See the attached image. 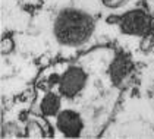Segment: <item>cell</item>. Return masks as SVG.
<instances>
[{"mask_svg":"<svg viewBox=\"0 0 154 139\" xmlns=\"http://www.w3.org/2000/svg\"><path fill=\"white\" fill-rule=\"evenodd\" d=\"M94 31V18L78 8H63L53 22V37L62 47L84 46L91 40Z\"/></svg>","mask_w":154,"mask_h":139,"instance_id":"6da1fadb","label":"cell"},{"mask_svg":"<svg viewBox=\"0 0 154 139\" xmlns=\"http://www.w3.org/2000/svg\"><path fill=\"white\" fill-rule=\"evenodd\" d=\"M119 29L123 35L145 37L150 35L153 28V16L142 8H135L119 16Z\"/></svg>","mask_w":154,"mask_h":139,"instance_id":"7a4b0ae2","label":"cell"},{"mask_svg":"<svg viewBox=\"0 0 154 139\" xmlns=\"http://www.w3.org/2000/svg\"><path fill=\"white\" fill-rule=\"evenodd\" d=\"M88 79V73L81 66L71 65L60 76L59 94L65 100H75L85 91Z\"/></svg>","mask_w":154,"mask_h":139,"instance_id":"3957f363","label":"cell"},{"mask_svg":"<svg viewBox=\"0 0 154 139\" xmlns=\"http://www.w3.org/2000/svg\"><path fill=\"white\" fill-rule=\"evenodd\" d=\"M56 129L65 138H79L85 129V122L79 111L63 108L56 116Z\"/></svg>","mask_w":154,"mask_h":139,"instance_id":"277c9868","label":"cell"},{"mask_svg":"<svg viewBox=\"0 0 154 139\" xmlns=\"http://www.w3.org/2000/svg\"><path fill=\"white\" fill-rule=\"evenodd\" d=\"M109 75H110L112 83L115 86H118V88L128 86L131 78L134 75V65H132L131 59L125 54H118L109 68Z\"/></svg>","mask_w":154,"mask_h":139,"instance_id":"5b68a950","label":"cell"},{"mask_svg":"<svg viewBox=\"0 0 154 139\" xmlns=\"http://www.w3.org/2000/svg\"><path fill=\"white\" fill-rule=\"evenodd\" d=\"M62 95L54 91H48L40 101V113L44 117H56L62 110Z\"/></svg>","mask_w":154,"mask_h":139,"instance_id":"8992f818","label":"cell"},{"mask_svg":"<svg viewBox=\"0 0 154 139\" xmlns=\"http://www.w3.org/2000/svg\"><path fill=\"white\" fill-rule=\"evenodd\" d=\"M25 135L28 136V138H44L46 136V133H44V128L35 122V120H31V122H28V125H26V128H25Z\"/></svg>","mask_w":154,"mask_h":139,"instance_id":"52a82bcc","label":"cell"},{"mask_svg":"<svg viewBox=\"0 0 154 139\" xmlns=\"http://www.w3.org/2000/svg\"><path fill=\"white\" fill-rule=\"evenodd\" d=\"M13 50H15V41L11 35H5L2 38V44H0V51H2V56H8L11 54Z\"/></svg>","mask_w":154,"mask_h":139,"instance_id":"ba28073f","label":"cell"},{"mask_svg":"<svg viewBox=\"0 0 154 139\" xmlns=\"http://www.w3.org/2000/svg\"><path fill=\"white\" fill-rule=\"evenodd\" d=\"M103 6H106L109 9H118L120 6H123L125 3H128L129 0H100Z\"/></svg>","mask_w":154,"mask_h":139,"instance_id":"9c48e42d","label":"cell"},{"mask_svg":"<svg viewBox=\"0 0 154 139\" xmlns=\"http://www.w3.org/2000/svg\"><path fill=\"white\" fill-rule=\"evenodd\" d=\"M60 82V75L59 73H51L50 78H48V85L53 86V85H59Z\"/></svg>","mask_w":154,"mask_h":139,"instance_id":"30bf717a","label":"cell"},{"mask_svg":"<svg viewBox=\"0 0 154 139\" xmlns=\"http://www.w3.org/2000/svg\"><path fill=\"white\" fill-rule=\"evenodd\" d=\"M144 5H145V9L150 12V15L154 16V0H144Z\"/></svg>","mask_w":154,"mask_h":139,"instance_id":"8fae6325","label":"cell"}]
</instances>
